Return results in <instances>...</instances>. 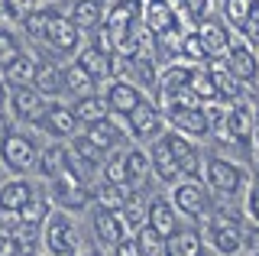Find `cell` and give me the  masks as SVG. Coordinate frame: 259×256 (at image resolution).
<instances>
[{
  "instance_id": "obj_6",
  "label": "cell",
  "mask_w": 259,
  "mask_h": 256,
  "mask_svg": "<svg viewBox=\"0 0 259 256\" xmlns=\"http://www.w3.org/2000/svg\"><path fill=\"white\" fill-rule=\"evenodd\" d=\"M140 23H143V0H110L101 29L110 36V42L117 46V52H120V46L126 42L130 33H133Z\"/></svg>"
},
{
  "instance_id": "obj_42",
  "label": "cell",
  "mask_w": 259,
  "mask_h": 256,
  "mask_svg": "<svg viewBox=\"0 0 259 256\" xmlns=\"http://www.w3.org/2000/svg\"><path fill=\"white\" fill-rule=\"evenodd\" d=\"M23 246H20V237L13 234V230H0V256H13V253H20Z\"/></svg>"
},
{
  "instance_id": "obj_10",
  "label": "cell",
  "mask_w": 259,
  "mask_h": 256,
  "mask_svg": "<svg viewBox=\"0 0 259 256\" xmlns=\"http://www.w3.org/2000/svg\"><path fill=\"white\" fill-rule=\"evenodd\" d=\"M123 126H126L130 140H133L136 146H143V143H156L162 133L168 130V126H165V117H162V110L156 107V101H149V98H146L130 117H123Z\"/></svg>"
},
{
  "instance_id": "obj_16",
  "label": "cell",
  "mask_w": 259,
  "mask_h": 256,
  "mask_svg": "<svg viewBox=\"0 0 259 256\" xmlns=\"http://www.w3.org/2000/svg\"><path fill=\"white\" fill-rule=\"evenodd\" d=\"M162 117H165L168 130L182 133V137H188L194 143L210 137V123H207L204 107H168V110H162Z\"/></svg>"
},
{
  "instance_id": "obj_21",
  "label": "cell",
  "mask_w": 259,
  "mask_h": 256,
  "mask_svg": "<svg viewBox=\"0 0 259 256\" xmlns=\"http://www.w3.org/2000/svg\"><path fill=\"white\" fill-rule=\"evenodd\" d=\"M207 75H210V81H214V94H217V101H221V104H227V107H230V104L249 101V91L230 75V71H227L224 59L207 62Z\"/></svg>"
},
{
  "instance_id": "obj_41",
  "label": "cell",
  "mask_w": 259,
  "mask_h": 256,
  "mask_svg": "<svg viewBox=\"0 0 259 256\" xmlns=\"http://www.w3.org/2000/svg\"><path fill=\"white\" fill-rule=\"evenodd\" d=\"M243 207H246V221L259 227V175L249 179V188L243 195Z\"/></svg>"
},
{
  "instance_id": "obj_13",
  "label": "cell",
  "mask_w": 259,
  "mask_h": 256,
  "mask_svg": "<svg viewBox=\"0 0 259 256\" xmlns=\"http://www.w3.org/2000/svg\"><path fill=\"white\" fill-rule=\"evenodd\" d=\"M39 42H42L52 55H59L62 62H71L78 55V49H81V33L71 26V20L59 10L52 20H49V26H46V33H42Z\"/></svg>"
},
{
  "instance_id": "obj_14",
  "label": "cell",
  "mask_w": 259,
  "mask_h": 256,
  "mask_svg": "<svg viewBox=\"0 0 259 256\" xmlns=\"http://www.w3.org/2000/svg\"><path fill=\"white\" fill-rule=\"evenodd\" d=\"M36 195H39V188L29 175H10V179H4L0 182V218L16 221V214H20Z\"/></svg>"
},
{
  "instance_id": "obj_36",
  "label": "cell",
  "mask_w": 259,
  "mask_h": 256,
  "mask_svg": "<svg viewBox=\"0 0 259 256\" xmlns=\"http://www.w3.org/2000/svg\"><path fill=\"white\" fill-rule=\"evenodd\" d=\"M23 52H26L23 36L16 33V29H10V26H0V75H4V71L10 68Z\"/></svg>"
},
{
  "instance_id": "obj_15",
  "label": "cell",
  "mask_w": 259,
  "mask_h": 256,
  "mask_svg": "<svg viewBox=\"0 0 259 256\" xmlns=\"http://www.w3.org/2000/svg\"><path fill=\"white\" fill-rule=\"evenodd\" d=\"M81 137L91 143V146H97L104 156L120 153V149H126L130 143H133L130 133H126V126L117 123L113 117H104V120H97V123H88L84 130H81Z\"/></svg>"
},
{
  "instance_id": "obj_35",
  "label": "cell",
  "mask_w": 259,
  "mask_h": 256,
  "mask_svg": "<svg viewBox=\"0 0 259 256\" xmlns=\"http://www.w3.org/2000/svg\"><path fill=\"white\" fill-rule=\"evenodd\" d=\"M59 13V7L55 4H42V7H36V10H29L26 17L20 20V26H23V33H26L29 39H42V33H46V26H49V20Z\"/></svg>"
},
{
  "instance_id": "obj_22",
  "label": "cell",
  "mask_w": 259,
  "mask_h": 256,
  "mask_svg": "<svg viewBox=\"0 0 259 256\" xmlns=\"http://www.w3.org/2000/svg\"><path fill=\"white\" fill-rule=\"evenodd\" d=\"M104 13H107V0H71L65 17L71 20V26H75L81 36H91L94 29H101Z\"/></svg>"
},
{
  "instance_id": "obj_47",
  "label": "cell",
  "mask_w": 259,
  "mask_h": 256,
  "mask_svg": "<svg viewBox=\"0 0 259 256\" xmlns=\"http://www.w3.org/2000/svg\"><path fill=\"white\" fill-rule=\"evenodd\" d=\"M249 256H259V253H249Z\"/></svg>"
},
{
  "instance_id": "obj_28",
  "label": "cell",
  "mask_w": 259,
  "mask_h": 256,
  "mask_svg": "<svg viewBox=\"0 0 259 256\" xmlns=\"http://www.w3.org/2000/svg\"><path fill=\"white\" fill-rule=\"evenodd\" d=\"M204 237L194 227H178L172 237H165V256H201Z\"/></svg>"
},
{
  "instance_id": "obj_9",
  "label": "cell",
  "mask_w": 259,
  "mask_h": 256,
  "mask_svg": "<svg viewBox=\"0 0 259 256\" xmlns=\"http://www.w3.org/2000/svg\"><path fill=\"white\" fill-rule=\"evenodd\" d=\"M36 133H42L46 140H55V143H68L81 133V123L71 114V104L65 101H49L46 104V114L39 117V123L32 126Z\"/></svg>"
},
{
  "instance_id": "obj_8",
  "label": "cell",
  "mask_w": 259,
  "mask_h": 256,
  "mask_svg": "<svg viewBox=\"0 0 259 256\" xmlns=\"http://www.w3.org/2000/svg\"><path fill=\"white\" fill-rule=\"evenodd\" d=\"M224 65L243 88H246V91L259 88V49L249 46L246 39L233 36L230 49H227V55H224Z\"/></svg>"
},
{
  "instance_id": "obj_34",
  "label": "cell",
  "mask_w": 259,
  "mask_h": 256,
  "mask_svg": "<svg viewBox=\"0 0 259 256\" xmlns=\"http://www.w3.org/2000/svg\"><path fill=\"white\" fill-rule=\"evenodd\" d=\"M36 68H39V59H36L32 52H23L20 59H16L13 65L4 71V81H7V88H16V84H32V78H36Z\"/></svg>"
},
{
  "instance_id": "obj_46",
  "label": "cell",
  "mask_w": 259,
  "mask_h": 256,
  "mask_svg": "<svg viewBox=\"0 0 259 256\" xmlns=\"http://www.w3.org/2000/svg\"><path fill=\"white\" fill-rule=\"evenodd\" d=\"M13 256H32V253H26V250H20V253H13Z\"/></svg>"
},
{
  "instance_id": "obj_4",
  "label": "cell",
  "mask_w": 259,
  "mask_h": 256,
  "mask_svg": "<svg viewBox=\"0 0 259 256\" xmlns=\"http://www.w3.org/2000/svg\"><path fill=\"white\" fill-rule=\"evenodd\" d=\"M168 201L175 204V211L188 221H207L210 214L217 211L214 207V195L201 179H182L168 188Z\"/></svg>"
},
{
  "instance_id": "obj_49",
  "label": "cell",
  "mask_w": 259,
  "mask_h": 256,
  "mask_svg": "<svg viewBox=\"0 0 259 256\" xmlns=\"http://www.w3.org/2000/svg\"><path fill=\"white\" fill-rule=\"evenodd\" d=\"M0 182H4V179H0Z\"/></svg>"
},
{
  "instance_id": "obj_29",
  "label": "cell",
  "mask_w": 259,
  "mask_h": 256,
  "mask_svg": "<svg viewBox=\"0 0 259 256\" xmlns=\"http://www.w3.org/2000/svg\"><path fill=\"white\" fill-rule=\"evenodd\" d=\"M32 88H36L46 101H59V94H65L62 65H55V62H39L36 78H32Z\"/></svg>"
},
{
  "instance_id": "obj_25",
  "label": "cell",
  "mask_w": 259,
  "mask_h": 256,
  "mask_svg": "<svg viewBox=\"0 0 259 256\" xmlns=\"http://www.w3.org/2000/svg\"><path fill=\"white\" fill-rule=\"evenodd\" d=\"M146 153H149V172H152V179H156V182H162L165 188H172L175 182H182V175H178V169H175V159L165 149L162 137L156 143H149V146H146Z\"/></svg>"
},
{
  "instance_id": "obj_44",
  "label": "cell",
  "mask_w": 259,
  "mask_h": 256,
  "mask_svg": "<svg viewBox=\"0 0 259 256\" xmlns=\"http://www.w3.org/2000/svg\"><path fill=\"white\" fill-rule=\"evenodd\" d=\"M249 159H253V165L259 172V101H256V123H253V149H249Z\"/></svg>"
},
{
  "instance_id": "obj_31",
  "label": "cell",
  "mask_w": 259,
  "mask_h": 256,
  "mask_svg": "<svg viewBox=\"0 0 259 256\" xmlns=\"http://www.w3.org/2000/svg\"><path fill=\"white\" fill-rule=\"evenodd\" d=\"M49 214H52V201H49L46 195H36L20 214H16V227H20V230H42V224L49 221Z\"/></svg>"
},
{
  "instance_id": "obj_12",
  "label": "cell",
  "mask_w": 259,
  "mask_h": 256,
  "mask_svg": "<svg viewBox=\"0 0 259 256\" xmlns=\"http://www.w3.org/2000/svg\"><path fill=\"white\" fill-rule=\"evenodd\" d=\"M162 143H165V149L172 153L175 169H178L182 179H201V169H204V149H201L198 143L182 137V133H175V130L162 133Z\"/></svg>"
},
{
  "instance_id": "obj_32",
  "label": "cell",
  "mask_w": 259,
  "mask_h": 256,
  "mask_svg": "<svg viewBox=\"0 0 259 256\" xmlns=\"http://www.w3.org/2000/svg\"><path fill=\"white\" fill-rule=\"evenodd\" d=\"M62 81H65V94H71V98H88V94L101 91V88H97L91 78L75 65V62H65V65H62Z\"/></svg>"
},
{
  "instance_id": "obj_43",
  "label": "cell",
  "mask_w": 259,
  "mask_h": 256,
  "mask_svg": "<svg viewBox=\"0 0 259 256\" xmlns=\"http://www.w3.org/2000/svg\"><path fill=\"white\" fill-rule=\"evenodd\" d=\"M110 256H143V253H140V243H136V237L126 234V237L110 250Z\"/></svg>"
},
{
  "instance_id": "obj_24",
  "label": "cell",
  "mask_w": 259,
  "mask_h": 256,
  "mask_svg": "<svg viewBox=\"0 0 259 256\" xmlns=\"http://www.w3.org/2000/svg\"><path fill=\"white\" fill-rule=\"evenodd\" d=\"M36 172H39V179L46 182H55L59 175L68 172V143H55V140H49L46 146H42V153H39V165H36Z\"/></svg>"
},
{
  "instance_id": "obj_3",
  "label": "cell",
  "mask_w": 259,
  "mask_h": 256,
  "mask_svg": "<svg viewBox=\"0 0 259 256\" xmlns=\"http://www.w3.org/2000/svg\"><path fill=\"white\" fill-rule=\"evenodd\" d=\"M42 250L49 256H84L81 253V227L71 211L52 207L49 221L42 224Z\"/></svg>"
},
{
  "instance_id": "obj_48",
  "label": "cell",
  "mask_w": 259,
  "mask_h": 256,
  "mask_svg": "<svg viewBox=\"0 0 259 256\" xmlns=\"http://www.w3.org/2000/svg\"><path fill=\"white\" fill-rule=\"evenodd\" d=\"M201 256H207V253H201Z\"/></svg>"
},
{
  "instance_id": "obj_37",
  "label": "cell",
  "mask_w": 259,
  "mask_h": 256,
  "mask_svg": "<svg viewBox=\"0 0 259 256\" xmlns=\"http://www.w3.org/2000/svg\"><path fill=\"white\" fill-rule=\"evenodd\" d=\"M249 4H253V0H221V20L233 33H240L243 20H246V13H249Z\"/></svg>"
},
{
  "instance_id": "obj_27",
  "label": "cell",
  "mask_w": 259,
  "mask_h": 256,
  "mask_svg": "<svg viewBox=\"0 0 259 256\" xmlns=\"http://www.w3.org/2000/svg\"><path fill=\"white\" fill-rule=\"evenodd\" d=\"M123 169H126V182L133 191L143 188L146 179H152L149 172V153H146L143 146H136V143H130V146L123 149Z\"/></svg>"
},
{
  "instance_id": "obj_1",
  "label": "cell",
  "mask_w": 259,
  "mask_h": 256,
  "mask_svg": "<svg viewBox=\"0 0 259 256\" xmlns=\"http://www.w3.org/2000/svg\"><path fill=\"white\" fill-rule=\"evenodd\" d=\"M249 169L240 159H230L224 153H204V169H201V182L210 188V195L221 198H240L249 188Z\"/></svg>"
},
{
  "instance_id": "obj_18",
  "label": "cell",
  "mask_w": 259,
  "mask_h": 256,
  "mask_svg": "<svg viewBox=\"0 0 259 256\" xmlns=\"http://www.w3.org/2000/svg\"><path fill=\"white\" fill-rule=\"evenodd\" d=\"M194 33H198V39H201V49H204L207 62L224 59L227 49H230V42H233V36H237L221 17H214V13H210L204 23H198V26H194Z\"/></svg>"
},
{
  "instance_id": "obj_5",
  "label": "cell",
  "mask_w": 259,
  "mask_h": 256,
  "mask_svg": "<svg viewBox=\"0 0 259 256\" xmlns=\"http://www.w3.org/2000/svg\"><path fill=\"white\" fill-rule=\"evenodd\" d=\"M243 227L246 224L237 221V218H227V214L214 211L201 230V237L207 240V246L214 250L217 256H240L243 253Z\"/></svg>"
},
{
  "instance_id": "obj_19",
  "label": "cell",
  "mask_w": 259,
  "mask_h": 256,
  "mask_svg": "<svg viewBox=\"0 0 259 256\" xmlns=\"http://www.w3.org/2000/svg\"><path fill=\"white\" fill-rule=\"evenodd\" d=\"M91 237H94L97 250H107L110 253L113 246L126 237V227H123V221H120V214L94 204L91 207Z\"/></svg>"
},
{
  "instance_id": "obj_26",
  "label": "cell",
  "mask_w": 259,
  "mask_h": 256,
  "mask_svg": "<svg viewBox=\"0 0 259 256\" xmlns=\"http://www.w3.org/2000/svg\"><path fill=\"white\" fill-rule=\"evenodd\" d=\"M136 195H140V191H133L130 185H117V182H104V179H97V185H94V204L107 207V211H117V214L123 211Z\"/></svg>"
},
{
  "instance_id": "obj_11",
  "label": "cell",
  "mask_w": 259,
  "mask_h": 256,
  "mask_svg": "<svg viewBox=\"0 0 259 256\" xmlns=\"http://www.w3.org/2000/svg\"><path fill=\"white\" fill-rule=\"evenodd\" d=\"M46 104H49V101H46L32 84L7 88V114H10L13 123L36 126V123H39V117L46 114Z\"/></svg>"
},
{
  "instance_id": "obj_38",
  "label": "cell",
  "mask_w": 259,
  "mask_h": 256,
  "mask_svg": "<svg viewBox=\"0 0 259 256\" xmlns=\"http://www.w3.org/2000/svg\"><path fill=\"white\" fill-rule=\"evenodd\" d=\"M120 221H123L126 234H140V230L146 227V201H140V195L120 211Z\"/></svg>"
},
{
  "instance_id": "obj_23",
  "label": "cell",
  "mask_w": 259,
  "mask_h": 256,
  "mask_svg": "<svg viewBox=\"0 0 259 256\" xmlns=\"http://www.w3.org/2000/svg\"><path fill=\"white\" fill-rule=\"evenodd\" d=\"M71 62H75V65H78L81 71H84V75L91 78V81H94L97 88H101V84H107L110 78H113V75H110V55H104L101 49H94L91 42H84V46H81L78 55H75Z\"/></svg>"
},
{
  "instance_id": "obj_7",
  "label": "cell",
  "mask_w": 259,
  "mask_h": 256,
  "mask_svg": "<svg viewBox=\"0 0 259 256\" xmlns=\"http://www.w3.org/2000/svg\"><path fill=\"white\" fill-rule=\"evenodd\" d=\"M253 123H256V101L230 104L227 114H224L221 137H227L237 149H243L249 156V149H253Z\"/></svg>"
},
{
  "instance_id": "obj_40",
  "label": "cell",
  "mask_w": 259,
  "mask_h": 256,
  "mask_svg": "<svg viewBox=\"0 0 259 256\" xmlns=\"http://www.w3.org/2000/svg\"><path fill=\"white\" fill-rule=\"evenodd\" d=\"M237 36L246 39L249 46H256V49H259V0L249 4V13H246V20H243V26H240Z\"/></svg>"
},
{
  "instance_id": "obj_39",
  "label": "cell",
  "mask_w": 259,
  "mask_h": 256,
  "mask_svg": "<svg viewBox=\"0 0 259 256\" xmlns=\"http://www.w3.org/2000/svg\"><path fill=\"white\" fill-rule=\"evenodd\" d=\"M136 243H140L143 256H165V237H159L152 227H143L140 234H133Z\"/></svg>"
},
{
  "instance_id": "obj_30",
  "label": "cell",
  "mask_w": 259,
  "mask_h": 256,
  "mask_svg": "<svg viewBox=\"0 0 259 256\" xmlns=\"http://www.w3.org/2000/svg\"><path fill=\"white\" fill-rule=\"evenodd\" d=\"M71 114H75V120L81 126H88V123H97V120L110 117V110H107L104 94L97 91V94H88V98H75V101H71Z\"/></svg>"
},
{
  "instance_id": "obj_33",
  "label": "cell",
  "mask_w": 259,
  "mask_h": 256,
  "mask_svg": "<svg viewBox=\"0 0 259 256\" xmlns=\"http://www.w3.org/2000/svg\"><path fill=\"white\" fill-rule=\"evenodd\" d=\"M178 7V17H182L185 26H198V23H204L210 17V10H217L221 7V0H175Z\"/></svg>"
},
{
  "instance_id": "obj_45",
  "label": "cell",
  "mask_w": 259,
  "mask_h": 256,
  "mask_svg": "<svg viewBox=\"0 0 259 256\" xmlns=\"http://www.w3.org/2000/svg\"><path fill=\"white\" fill-rule=\"evenodd\" d=\"M7 107V81H4V75H0V110Z\"/></svg>"
},
{
  "instance_id": "obj_17",
  "label": "cell",
  "mask_w": 259,
  "mask_h": 256,
  "mask_svg": "<svg viewBox=\"0 0 259 256\" xmlns=\"http://www.w3.org/2000/svg\"><path fill=\"white\" fill-rule=\"evenodd\" d=\"M101 94H104V101H107L110 117H130L146 101V91H140V88H136L133 81H126V78H113V81H107Z\"/></svg>"
},
{
  "instance_id": "obj_20",
  "label": "cell",
  "mask_w": 259,
  "mask_h": 256,
  "mask_svg": "<svg viewBox=\"0 0 259 256\" xmlns=\"http://www.w3.org/2000/svg\"><path fill=\"white\" fill-rule=\"evenodd\" d=\"M146 227H152L159 237H172L182 227V214L168 201V195H152L146 201Z\"/></svg>"
},
{
  "instance_id": "obj_2",
  "label": "cell",
  "mask_w": 259,
  "mask_h": 256,
  "mask_svg": "<svg viewBox=\"0 0 259 256\" xmlns=\"http://www.w3.org/2000/svg\"><path fill=\"white\" fill-rule=\"evenodd\" d=\"M46 143L39 140L36 130H23V126H10L7 137L0 140V169H7L10 175H29L39 165V153Z\"/></svg>"
}]
</instances>
